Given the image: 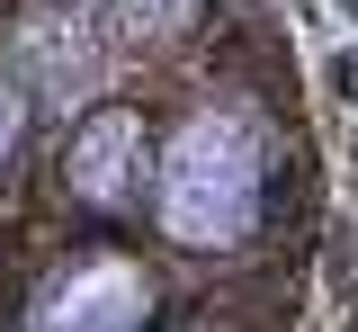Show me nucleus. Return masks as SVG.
Returning a JSON list of instances; mask_svg holds the SVG:
<instances>
[{"mask_svg":"<svg viewBox=\"0 0 358 332\" xmlns=\"http://www.w3.org/2000/svg\"><path fill=\"white\" fill-rule=\"evenodd\" d=\"M260 207V144L242 117H197L162 162V225L179 242H242Z\"/></svg>","mask_w":358,"mask_h":332,"instance_id":"nucleus-1","label":"nucleus"},{"mask_svg":"<svg viewBox=\"0 0 358 332\" xmlns=\"http://www.w3.org/2000/svg\"><path fill=\"white\" fill-rule=\"evenodd\" d=\"M143 279H134L126 261H81L72 279H54L36 296V314L27 332H143Z\"/></svg>","mask_w":358,"mask_h":332,"instance_id":"nucleus-2","label":"nucleus"},{"mask_svg":"<svg viewBox=\"0 0 358 332\" xmlns=\"http://www.w3.org/2000/svg\"><path fill=\"white\" fill-rule=\"evenodd\" d=\"M134 144H143V126H134L126 108L90 117V135L72 144V189H81L90 207H117V198L134 189Z\"/></svg>","mask_w":358,"mask_h":332,"instance_id":"nucleus-3","label":"nucleus"},{"mask_svg":"<svg viewBox=\"0 0 358 332\" xmlns=\"http://www.w3.org/2000/svg\"><path fill=\"white\" fill-rule=\"evenodd\" d=\"M179 18H188V0H126L117 36H126V46H152V36H171Z\"/></svg>","mask_w":358,"mask_h":332,"instance_id":"nucleus-4","label":"nucleus"},{"mask_svg":"<svg viewBox=\"0 0 358 332\" xmlns=\"http://www.w3.org/2000/svg\"><path fill=\"white\" fill-rule=\"evenodd\" d=\"M9 135H18V99H9V81H0V153H9Z\"/></svg>","mask_w":358,"mask_h":332,"instance_id":"nucleus-5","label":"nucleus"}]
</instances>
